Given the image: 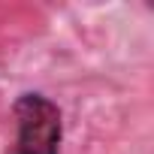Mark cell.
Returning <instances> with one entry per match:
<instances>
[{"label": "cell", "instance_id": "obj_1", "mask_svg": "<svg viewBox=\"0 0 154 154\" xmlns=\"http://www.w3.org/2000/svg\"><path fill=\"white\" fill-rule=\"evenodd\" d=\"M15 136L6 154H60L63 121L60 109L39 91H27L12 106Z\"/></svg>", "mask_w": 154, "mask_h": 154}]
</instances>
